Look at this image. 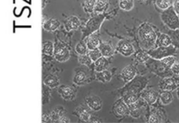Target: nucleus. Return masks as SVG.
Returning a JSON list of instances; mask_svg holds the SVG:
<instances>
[{"label":"nucleus","instance_id":"obj_11","mask_svg":"<svg viewBox=\"0 0 179 123\" xmlns=\"http://www.w3.org/2000/svg\"><path fill=\"white\" fill-rule=\"evenodd\" d=\"M59 93L66 101H73L75 97V93L74 89L69 86H60L59 88Z\"/></svg>","mask_w":179,"mask_h":123},{"label":"nucleus","instance_id":"obj_24","mask_svg":"<svg viewBox=\"0 0 179 123\" xmlns=\"http://www.w3.org/2000/svg\"><path fill=\"white\" fill-rule=\"evenodd\" d=\"M43 53L46 55L52 56L54 54V46L52 41H45L43 43Z\"/></svg>","mask_w":179,"mask_h":123},{"label":"nucleus","instance_id":"obj_15","mask_svg":"<svg viewBox=\"0 0 179 123\" xmlns=\"http://www.w3.org/2000/svg\"><path fill=\"white\" fill-rule=\"evenodd\" d=\"M88 50H93V49L97 48L98 46H100V38L94 35V34H91L89 37L87 38V42H86Z\"/></svg>","mask_w":179,"mask_h":123},{"label":"nucleus","instance_id":"obj_32","mask_svg":"<svg viewBox=\"0 0 179 123\" xmlns=\"http://www.w3.org/2000/svg\"><path fill=\"white\" fill-rule=\"evenodd\" d=\"M176 60H177V59H176V58L173 57V56H169V57H166V58H164V59H161L162 64L164 65L166 67H170V68H171V66L173 65V64L175 63Z\"/></svg>","mask_w":179,"mask_h":123},{"label":"nucleus","instance_id":"obj_35","mask_svg":"<svg viewBox=\"0 0 179 123\" xmlns=\"http://www.w3.org/2000/svg\"><path fill=\"white\" fill-rule=\"evenodd\" d=\"M96 0H86L85 1V10L88 12L94 10Z\"/></svg>","mask_w":179,"mask_h":123},{"label":"nucleus","instance_id":"obj_19","mask_svg":"<svg viewBox=\"0 0 179 123\" xmlns=\"http://www.w3.org/2000/svg\"><path fill=\"white\" fill-rule=\"evenodd\" d=\"M87 76L86 74V73L82 72V71H79L77 72L74 77V83L76 85H84L87 82Z\"/></svg>","mask_w":179,"mask_h":123},{"label":"nucleus","instance_id":"obj_33","mask_svg":"<svg viewBox=\"0 0 179 123\" xmlns=\"http://www.w3.org/2000/svg\"><path fill=\"white\" fill-rule=\"evenodd\" d=\"M92 59L91 58L88 56V54H85V55H81L80 57H79V62L81 63V64L83 65H87V66H90L91 65V63H92Z\"/></svg>","mask_w":179,"mask_h":123},{"label":"nucleus","instance_id":"obj_9","mask_svg":"<svg viewBox=\"0 0 179 123\" xmlns=\"http://www.w3.org/2000/svg\"><path fill=\"white\" fill-rule=\"evenodd\" d=\"M86 103L88 107H90L93 111H99L102 107V101L100 99V97L96 95H91V96L87 97L86 99Z\"/></svg>","mask_w":179,"mask_h":123},{"label":"nucleus","instance_id":"obj_31","mask_svg":"<svg viewBox=\"0 0 179 123\" xmlns=\"http://www.w3.org/2000/svg\"><path fill=\"white\" fill-rule=\"evenodd\" d=\"M157 6L161 10H166L172 5V0H157Z\"/></svg>","mask_w":179,"mask_h":123},{"label":"nucleus","instance_id":"obj_22","mask_svg":"<svg viewBox=\"0 0 179 123\" xmlns=\"http://www.w3.org/2000/svg\"><path fill=\"white\" fill-rule=\"evenodd\" d=\"M142 96L144 98V100L146 101L149 104H153L154 102L157 101V93L156 92L149 90V91H145L143 93Z\"/></svg>","mask_w":179,"mask_h":123},{"label":"nucleus","instance_id":"obj_10","mask_svg":"<svg viewBox=\"0 0 179 123\" xmlns=\"http://www.w3.org/2000/svg\"><path fill=\"white\" fill-rule=\"evenodd\" d=\"M136 68L133 65H128L122 69L121 73V77L125 82H129L136 77Z\"/></svg>","mask_w":179,"mask_h":123},{"label":"nucleus","instance_id":"obj_36","mask_svg":"<svg viewBox=\"0 0 179 123\" xmlns=\"http://www.w3.org/2000/svg\"><path fill=\"white\" fill-rule=\"evenodd\" d=\"M148 55L149 54H144V53H138V54H136V59L139 62H144V61H146L147 59H148Z\"/></svg>","mask_w":179,"mask_h":123},{"label":"nucleus","instance_id":"obj_20","mask_svg":"<svg viewBox=\"0 0 179 123\" xmlns=\"http://www.w3.org/2000/svg\"><path fill=\"white\" fill-rule=\"evenodd\" d=\"M108 5H109V0H96L93 11L98 14L102 13L107 9Z\"/></svg>","mask_w":179,"mask_h":123},{"label":"nucleus","instance_id":"obj_25","mask_svg":"<svg viewBox=\"0 0 179 123\" xmlns=\"http://www.w3.org/2000/svg\"><path fill=\"white\" fill-rule=\"evenodd\" d=\"M160 99L163 105H169L172 101L173 96H172V93L169 91H163L160 95Z\"/></svg>","mask_w":179,"mask_h":123},{"label":"nucleus","instance_id":"obj_1","mask_svg":"<svg viewBox=\"0 0 179 123\" xmlns=\"http://www.w3.org/2000/svg\"><path fill=\"white\" fill-rule=\"evenodd\" d=\"M138 36L143 48H149L157 42V35L151 25L144 23L138 30Z\"/></svg>","mask_w":179,"mask_h":123},{"label":"nucleus","instance_id":"obj_17","mask_svg":"<svg viewBox=\"0 0 179 123\" xmlns=\"http://www.w3.org/2000/svg\"><path fill=\"white\" fill-rule=\"evenodd\" d=\"M99 49L101 50L104 57H110L114 54V47L108 43H101L99 46Z\"/></svg>","mask_w":179,"mask_h":123},{"label":"nucleus","instance_id":"obj_39","mask_svg":"<svg viewBox=\"0 0 179 123\" xmlns=\"http://www.w3.org/2000/svg\"><path fill=\"white\" fill-rule=\"evenodd\" d=\"M174 9L177 13H179V0H176V2L174 4Z\"/></svg>","mask_w":179,"mask_h":123},{"label":"nucleus","instance_id":"obj_40","mask_svg":"<svg viewBox=\"0 0 179 123\" xmlns=\"http://www.w3.org/2000/svg\"><path fill=\"white\" fill-rule=\"evenodd\" d=\"M46 0H44V3H43V6H45V5H46Z\"/></svg>","mask_w":179,"mask_h":123},{"label":"nucleus","instance_id":"obj_34","mask_svg":"<svg viewBox=\"0 0 179 123\" xmlns=\"http://www.w3.org/2000/svg\"><path fill=\"white\" fill-rule=\"evenodd\" d=\"M136 101H137V96L134 93H129V94H127L126 96L124 97L123 99V101L128 104V105H130V104H133V103H136Z\"/></svg>","mask_w":179,"mask_h":123},{"label":"nucleus","instance_id":"obj_13","mask_svg":"<svg viewBox=\"0 0 179 123\" xmlns=\"http://www.w3.org/2000/svg\"><path fill=\"white\" fill-rule=\"evenodd\" d=\"M157 45L158 46H169L172 45L171 38L169 34L162 33L158 34L157 38Z\"/></svg>","mask_w":179,"mask_h":123},{"label":"nucleus","instance_id":"obj_37","mask_svg":"<svg viewBox=\"0 0 179 123\" xmlns=\"http://www.w3.org/2000/svg\"><path fill=\"white\" fill-rule=\"evenodd\" d=\"M171 71L175 74H179V59H177L175 61L173 65L171 66Z\"/></svg>","mask_w":179,"mask_h":123},{"label":"nucleus","instance_id":"obj_18","mask_svg":"<svg viewBox=\"0 0 179 123\" xmlns=\"http://www.w3.org/2000/svg\"><path fill=\"white\" fill-rule=\"evenodd\" d=\"M114 111L117 115H123L129 111V108L126 106L125 102L119 101L114 104Z\"/></svg>","mask_w":179,"mask_h":123},{"label":"nucleus","instance_id":"obj_7","mask_svg":"<svg viewBox=\"0 0 179 123\" xmlns=\"http://www.w3.org/2000/svg\"><path fill=\"white\" fill-rule=\"evenodd\" d=\"M178 86L177 80L173 78H166L160 81L159 87L164 91H173Z\"/></svg>","mask_w":179,"mask_h":123},{"label":"nucleus","instance_id":"obj_21","mask_svg":"<svg viewBox=\"0 0 179 123\" xmlns=\"http://www.w3.org/2000/svg\"><path fill=\"white\" fill-rule=\"evenodd\" d=\"M94 65H95V70L97 72H101V71L107 69L109 65V61L106 58L101 57L94 62Z\"/></svg>","mask_w":179,"mask_h":123},{"label":"nucleus","instance_id":"obj_6","mask_svg":"<svg viewBox=\"0 0 179 123\" xmlns=\"http://www.w3.org/2000/svg\"><path fill=\"white\" fill-rule=\"evenodd\" d=\"M117 51L119 52L121 55H123L125 57H129L131 56L134 54V47L129 42L126 41V40H121L119 43L117 44Z\"/></svg>","mask_w":179,"mask_h":123},{"label":"nucleus","instance_id":"obj_5","mask_svg":"<svg viewBox=\"0 0 179 123\" xmlns=\"http://www.w3.org/2000/svg\"><path fill=\"white\" fill-rule=\"evenodd\" d=\"M54 57L60 62H65L70 58V52L69 50L63 46L62 44L56 43L54 47Z\"/></svg>","mask_w":179,"mask_h":123},{"label":"nucleus","instance_id":"obj_14","mask_svg":"<svg viewBox=\"0 0 179 123\" xmlns=\"http://www.w3.org/2000/svg\"><path fill=\"white\" fill-rule=\"evenodd\" d=\"M81 22L80 19L75 16L69 17L66 20V27L67 28V30H75L78 27L80 26Z\"/></svg>","mask_w":179,"mask_h":123},{"label":"nucleus","instance_id":"obj_12","mask_svg":"<svg viewBox=\"0 0 179 123\" xmlns=\"http://www.w3.org/2000/svg\"><path fill=\"white\" fill-rule=\"evenodd\" d=\"M60 23L59 20L54 19V18H49L43 23L44 29L49 32H54L55 30H57L60 27Z\"/></svg>","mask_w":179,"mask_h":123},{"label":"nucleus","instance_id":"obj_2","mask_svg":"<svg viewBox=\"0 0 179 123\" xmlns=\"http://www.w3.org/2000/svg\"><path fill=\"white\" fill-rule=\"evenodd\" d=\"M161 19L163 24L170 30H177L179 28V18L174 7H169L163 10L161 13Z\"/></svg>","mask_w":179,"mask_h":123},{"label":"nucleus","instance_id":"obj_29","mask_svg":"<svg viewBox=\"0 0 179 123\" xmlns=\"http://www.w3.org/2000/svg\"><path fill=\"white\" fill-rule=\"evenodd\" d=\"M120 7L124 11H130L134 7V1L133 0H121Z\"/></svg>","mask_w":179,"mask_h":123},{"label":"nucleus","instance_id":"obj_30","mask_svg":"<svg viewBox=\"0 0 179 123\" xmlns=\"http://www.w3.org/2000/svg\"><path fill=\"white\" fill-rule=\"evenodd\" d=\"M76 53L80 55H85L87 54L88 52V48H87V46L86 43H83V42H80L76 45L75 46Z\"/></svg>","mask_w":179,"mask_h":123},{"label":"nucleus","instance_id":"obj_38","mask_svg":"<svg viewBox=\"0 0 179 123\" xmlns=\"http://www.w3.org/2000/svg\"><path fill=\"white\" fill-rule=\"evenodd\" d=\"M159 118L157 116V115H151L150 117H149V122H158V121H160V120H158Z\"/></svg>","mask_w":179,"mask_h":123},{"label":"nucleus","instance_id":"obj_23","mask_svg":"<svg viewBox=\"0 0 179 123\" xmlns=\"http://www.w3.org/2000/svg\"><path fill=\"white\" fill-rule=\"evenodd\" d=\"M169 35L171 38L172 46H174L176 48L179 49V29L177 30H170L169 32Z\"/></svg>","mask_w":179,"mask_h":123},{"label":"nucleus","instance_id":"obj_27","mask_svg":"<svg viewBox=\"0 0 179 123\" xmlns=\"http://www.w3.org/2000/svg\"><path fill=\"white\" fill-rule=\"evenodd\" d=\"M111 78H112V75L107 70H104L101 72H98L97 79L99 80H101V81H102V82H108V81L111 80Z\"/></svg>","mask_w":179,"mask_h":123},{"label":"nucleus","instance_id":"obj_28","mask_svg":"<svg viewBox=\"0 0 179 123\" xmlns=\"http://www.w3.org/2000/svg\"><path fill=\"white\" fill-rule=\"evenodd\" d=\"M87 54H88V56L91 58V59H92L93 61H94V62H95L97 59H99L100 58H101V57H102V54H101V50L98 48L93 49V50H89V51H88V53H87Z\"/></svg>","mask_w":179,"mask_h":123},{"label":"nucleus","instance_id":"obj_41","mask_svg":"<svg viewBox=\"0 0 179 123\" xmlns=\"http://www.w3.org/2000/svg\"><path fill=\"white\" fill-rule=\"evenodd\" d=\"M177 96H178V99H179V88H178V91H177Z\"/></svg>","mask_w":179,"mask_h":123},{"label":"nucleus","instance_id":"obj_3","mask_svg":"<svg viewBox=\"0 0 179 123\" xmlns=\"http://www.w3.org/2000/svg\"><path fill=\"white\" fill-rule=\"evenodd\" d=\"M176 53V47L174 46H158L157 49H151L147 52L150 57L157 59H163L169 56H172Z\"/></svg>","mask_w":179,"mask_h":123},{"label":"nucleus","instance_id":"obj_26","mask_svg":"<svg viewBox=\"0 0 179 123\" xmlns=\"http://www.w3.org/2000/svg\"><path fill=\"white\" fill-rule=\"evenodd\" d=\"M77 111H78V115H79V117L81 118L82 121H91L92 116H91V114L87 112V109H85L83 107H81Z\"/></svg>","mask_w":179,"mask_h":123},{"label":"nucleus","instance_id":"obj_8","mask_svg":"<svg viewBox=\"0 0 179 123\" xmlns=\"http://www.w3.org/2000/svg\"><path fill=\"white\" fill-rule=\"evenodd\" d=\"M66 111L62 107H58L54 109L52 114L51 119L53 121H58V122H68L69 120H67V117L65 115Z\"/></svg>","mask_w":179,"mask_h":123},{"label":"nucleus","instance_id":"obj_16","mask_svg":"<svg viewBox=\"0 0 179 123\" xmlns=\"http://www.w3.org/2000/svg\"><path fill=\"white\" fill-rule=\"evenodd\" d=\"M44 83H45L46 86L54 88V87H56V86L60 85V80L57 76L50 74L46 77V79L44 80Z\"/></svg>","mask_w":179,"mask_h":123},{"label":"nucleus","instance_id":"obj_4","mask_svg":"<svg viewBox=\"0 0 179 123\" xmlns=\"http://www.w3.org/2000/svg\"><path fill=\"white\" fill-rule=\"evenodd\" d=\"M103 19L104 15H102V14H99L97 16L93 17L92 18H90L87 23L84 30H83V37L90 36L93 32L97 31L101 26Z\"/></svg>","mask_w":179,"mask_h":123}]
</instances>
